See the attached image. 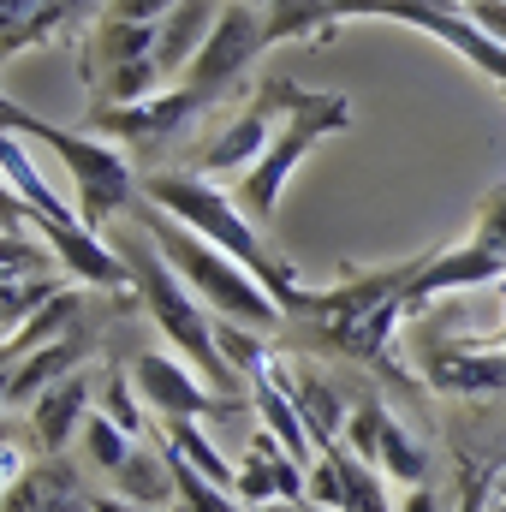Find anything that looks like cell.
Segmentation results:
<instances>
[{"instance_id": "obj_1", "label": "cell", "mask_w": 506, "mask_h": 512, "mask_svg": "<svg viewBox=\"0 0 506 512\" xmlns=\"http://www.w3.org/2000/svg\"><path fill=\"white\" fill-rule=\"evenodd\" d=\"M114 251L126 256V274H131V292H137V304H143V316L155 322V334L167 340V352H179L203 382L215 387V393H227L233 405L239 399H251V382L221 358V346H215V316L197 304V292L173 274V262L161 256V245L137 227L126 245H114Z\"/></svg>"}, {"instance_id": "obj_2", "label": "cell", "mask_w": 506, "mask_h": 512, "mask_svg": "<svg viewBox=\"0 0 506 512\" xmlns=\"http://www.w3.org/2000/svg\"><path fill=\"white\" fill-rule=\"evenodd\" d=\"M137 197H149V203H155V209H167L179 227H191V233H203L209 245H221L227 256H239L256 280L274 292V304H280V310H292V304H298V292H304V286H298L292 262L274 251V245H262V227L239 209V197H233L227 185L161 167V173H143Z\"/></svg>"}, {"instance_id": "obj_3", "label": "cell", "mask_w": 506, "mask_h": 512, "mask_svg": "<svg viewBox=\"0 0 506 512\" xmlns=\"http://www.w3.org/2000/svg\"><path fill=\"white\" fill-rule=\"evenodd\" d=\"M131 215H137V227L161 245V256L173 262V274L197 292V304H203L215 322H239V328H256V334H274V328L286 322V310L274 304V292L256 280L239 256H227L221 245H209L203 233L179 227V221H173L167 209H155L149 197H137Z\"/></svg>"}, {"instance_id": "obj_4", "label": "cell", "mask_w": 506, "mask_h": 512, "mask_svg": "<svg viewBox=\"0 0 506 512\" xmlns=\"http://www.w3.org/2000/svg\"><path fill=\"white\" fill-rule=\"evenodd\" d=\"M423 262V256H417ZM417 262H393V268H358L328 292H298V304L286 310V322H310V334L346 358H387L393 328L405 316V292L417 280Z\"/></svg>"}, {"instance_id": "obj_5", "label": "cell", "mask_w": 506, "mask_h": 512, "mask_svg": "<svg viewBox=\"0 0 506 512\" xmlns=\"http://www.w3.org/2000/svg\"><path fill=\"white\" fill-rule=\"evenodd\" d=\"M0 126L18 131L24 143L54 149V155L66 161L72 191H78V215H84V227L108 233V221H114L120 209H131V203H137L143 173H137V161H131L120 143H108V137H96V131H72V126H54V120H36V114H24L18 102H0Z\"/></svg>"}, {"instance_id": "obj_6", "label": "cell", "mask_w": 506, "mask_h": 512, "mask_svg": "<svg viewBox=\"0 0 506 512\" xmlns=\"http://www.w3.org/2000/svg\"><path fill=\"white\" fill-rule=\"evenodd\" d=\"M352 126V102L346 96H322V90H304L280 120H274V137H268V149L256 155V167H245L239 179H233V197H239V209L251 215L256 227L262 221H274V209H280V197H286V185H292V173H298V161L322 143V137H334V131Z\"/></svg>"}, {"instance_id": "obj_7", "label": "cell", "mask_w": 506, "mask_h": 512, "mask_svg": "<svg viewBox=\"0 0 506 512\" xmlns=\"http://www.w3.org/2000/svg\"><path fill=\"white\" fill-rule=\"evenodd\" d=\"M197 114H209V102L203 96H191L185 84H167L161 96H149V102H126V108H90V126L96 137H108V143H120L131 161H137V173H161V161L173 155V143L185 137V131L197 126Z\"/></svg>"}, {"instance_id": "obj_8", "label": "cell", "mask_w": 506, "mask_h": 512, "mask_svg": "<svg viewBox=\"0 0 506 512\" xmlns=\"http://www.w3.org/2000/svg\"><path fill=\"white\" fill-rule=\"evenodd\" d=\"M262 48H268L262 6H239V0H227V6H221V24L209 30V42L197 48V60L179 72V84L215 108V102L227 96V84H239V78L251 72V60L262 54Z\"/></svg>"}, {"instance_id": "obj_9", "label": "cell", "mask_w": 506, "mask_h": 512, "mask_svg": "<svg viewBox=\"0 0 506 512\" xmlns=\"http://www.w3.org/2000/svg\"><path fill=\"white\" fill-rule=\"evenodd\" d=\"M131 387L155 417H215L221 399L179 352H131Z\"/></svg>"}, {"instance_id": "obj_10", "label": "cell", "mask_w": 506, "mask_h": 512, "mask_svg": "<svg viewBox=\"0 0 506 512\" xmlns=\"http://www.w3.org/2000/svg\"><path fill=\"white\" fill-rule=\"evenodd\" d=\"M506 280V262L489 251H477L471 239H453L447 251H429L417 262V280H411V292H405V316H417V310H429L435 298H447V292H471V286H501Z\"/></svg>"}, {"instance_id": "obj_11", "label": "cell", "mask_w": 506, "mask_h": 512, "mask_svg": "<svg viewBox=\"0 0 506 512\" xmlns=\"http://www.w3.org/2000/svg\"><path fill=\"white\" fill-rule=\"evenodd\" d=\"M423 376L447 399H489L506 393V346H435L423 358Z\"/></svg>"}, {"instance_id": "obj_12", "label": "cell", "mask_w": 506, "mask_h": 512, "mask_svg": "<svg viewBox=\"0 0 506 512\" xmlns=\"http://www.w3.org/2000/svg\"><path fill=\"white\" fill-rule=\"evenodd\" d=\"M233 501L239 507H262V501H304V459H292L268 429H256L251 459L233 477Z\"/></svg>"}, {"instance_id": "obj_13", "label": "cell", "mask_w": 506, "mask_h": 512, "mask_svg": "<svg viewBox=\"0 0 506 512\" xmlns=\"http://www.w3.org/2000/svg\"><path fill=\"white\" fill-rule=\"evenodd\" d=\"M268 137H274V114H262V108H245L233 126L221 131V137H209L191 161H185V173H197V179H239L245 167H256V155L268 149Z\"/></svg>"}, {"instance_id": "obj_14", "label": "cell", "mask_w": 506, "mask_h": 512, "mask_svg": "<svg viewBox=\"0 0 506 512\" xmlns=\"http://www.w3.org/2000/svg\"><path fill=\"white\" fill-rule=\"evenodd\" d=\"M96 411V382L84 376V370H72V376H60V382L48 387L36 405H30V429H36V441H42V453H66L72 447V435L84 429V417Z\"/></svg>"}, {"instance_id": "obj_15", "label": "cell", "mask_w": 506, "mask_h": 512, "mask_svg": "<svg viewBox=\"0 0 506 512\" xmlns=\"http://www.w3.org/2000/svg\"><path fill=\"white\" fill-rule=\"evenodd\" d=\"M221 6L227 0H179L161 24H155V66L179 84V72L197 60V48L209 42V30L221 24Z\"/></svg>"}, {"instance_id": "obj_16", "label": "cell", "mask_w": 506, "mask_h": 512, "mask_svg": "<svg viewBox=\"0 0 506 512\" xmlns=\"http://www.w3.org/2000/svg\"><path fill=\"white\" fill-rule=\"evenodd\" d=\"M161 447H167V459H173V465H185V471H197L203 483H215V489H227V495H233L239 465H227V459L209 447V435H203V423H197V417H161Z\"/></svg>"}, {"instance_id": "obj_17", "label": "cell", "mask_w": 506, "mask_h": 512, "mask_svg": "<svg viewBox=\"0 0 506 512\" xmlns=\"http://www.w3.org/2000/svg\"><path fill=\"white\" fill-rule=\"evenodd\" d=\"M78 370V340H48V346H30L18 364H12V382H6V405H36L60 376Z\"/></svg>"}, {"instance_id": "obj_18", "label": "cell", "mask_w": 506, "mask_h": 512, "mask_svg": "<svg viewBox=\"0 0 506 512\" xmlns=\"http://www.w3.org/2000/svg\"><path fill=\"white\" fill-rule=\"evenodd\" d=\"M262 30H268V48L274 42H328L340 30V12L328 0H268Z\"/></svg>"}, {"instance_id": "obj_19", "label": "cell", "mask_w": 506, "mask_h": 512, "mask_svg": "<svg viewBox=\"0 0 506 512\" xmlns=\"http://www.w3.org/2000/svg\"><path fill=\"white\" fill-rule=\"evenodd\" d=\"M286 387H292L298 417H304V429H310V441H316V447H328V441H340V435H346V417H352V411L340 405V393L322 382L316 370H298Z\"/></svg>"}, {"instance_id": "obj_20", "label": "cell", "mask_w": 506, "mask_h": 512, "mask_svg": "<svg viewBox=\"0 0 506 512\" xmlns=\"http://www.w3.org/2000/svg\"><path fill=\"white\" fill-rule=\"evenodd\" d=\"M322 453L340 465V512H393V501H387V477H381L370 459H358L346 441H328Z\"/></svg>"}, {"instance_id": "obj_21", "label": "cell", "mask_w": 506, "mask_h": 512, "mask_svg": "<svg viewBox=\"0 0 506 512\" xmlns=\"http://www.w3.org/2000/svg\"><path fill=\"white\" fill-rule=\"evenodd\" d=\"M376 471L387 483H405V489H417L423 477H429V453L393 423V417H381V441H376Z\"/></svg>"}, {"instance_id": "obj_22", "label": "cell", "mask_w": 506, "mask_h": 512, "mask_svg": "<svg viewBox=\"0 0 506 512\" xmlns=\"http://www.w3.org/2000/svg\"><path fill=\"white\" fill-rule=\"evenodd\" d=\"M131 447H137V441H131L114 417H102V411H90V417H84V453H90L102 471H120V465L131 459Z\"/></svg>"}, {"instance_id": "obj_23", "label": "cell", "mask_w": 506, "mask_h": 512, "mask_svg": "<svg viewBox=\"0 0 506 512\" xmlns=\"http://www.w3.org/2000/svg\"><path fill=\"white\" fill-rule=\"evenodd\" d=\"M477 251H489V256H501L506 262V179L501 185H489V197L477 203V221H471V233H465Z\"/></svg>"}, {"instance_id": "obj_24", "label": "cell", "mask_w": 506, "mask_h": 512, "mask_svg": "<svg viewBox=\"0 0 506 512\" xmlns=\"http://www.w3.org/2000/svg\"><path fill=\"white\" fill-rule=\"evenodd\" d=\"M96 399H102L96 411H102V417H114L131 441L143 435V417H137V399H131V370H108V387H102Z\"/></svg>"}, {"instance_id": "obj_25", "label": "cell", "mask_w": 506, "mask_h": 512, "mask_svg": "<svg viewBox=\"0 0 506 512\" xmlns=\"http://www.w3.org/2000/svg\"><path fill=\"white\" fill-rule=\"evenodd\" d=\"M173 6H179V0H108L102 12H108V18H131V24H161Z\"/></svg>"}, {"instance_id": "obj_26", "label": "cell", "mask_w": 506, "mask_h": 512, "mask_svg": "<svg viewBox=\"0 0 506 512\" xmlns=\"http://www.w3.org/2000/svg\"><path fill=\"white\" fill-rule=\"evenodd\" d=\"M36 6H42V0H0V30H12V24H18V18H30Z\"/></svg>"}, {"instance_id": "obj_27", "label": "cell", "mask_w": 506, "mask_h": 512, "mask_svg": "<svg viewBox=\"0 0 506 512\" xmlns=\"http://www.w3.org/2000/svg\"><path fill=\"white\" fill-rule=\"evenodd\" d=\"M399 512H441V501H435V489H423V483H417V489L399 501Z\"/></svg>"}, {"instance_id": "obj_28", "label": "cell", "mask_w": 506, "mask_h": 512, "mask_svg": "<svg viewBox=\"0 0 506 512\" xmlns=\"http://www.w3.org/2000/svg\"><path fill=\"white\" fill-rule=\"evenodd\" d=\"M239 6H268V0H239Z\"/></svg>"}, {"instance_id": "obj_29", "label": "cell", "mask_w": 506, "mask_h": 512, "mask_svg": "<svg viewBox=\"0 0 506 512\" xmlns=\"http://www.w3.org/2000/svg\"><path fill=\"white\" fill-rule=\"evenodd\" d=\"M0 102H6V96H0Z\"/></svg>"}]
</instances>
